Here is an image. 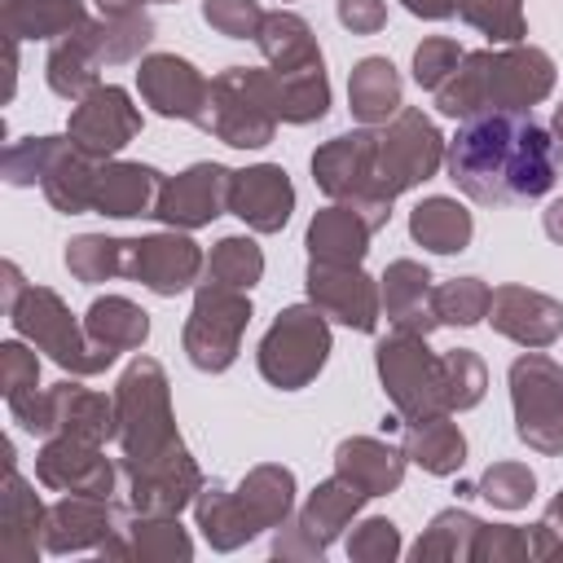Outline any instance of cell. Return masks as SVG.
<instances>
[{"label": "cell", "mask_w": 563, "mask_h": 563, "mask_svg": "<svg viewBox=\"0 0 563 563\" xmlns=\"http://www.w3.org/2000/svg\"><path fill=\"white\" fill-rule=\"evenodd\" d=\"M559 145L550 132L519 110H479L471 114L449 145V176L475 202H515L537 198L554 185Z\"/></svg>", "instance_id": "cell-1"}, {"label": "cell", "mask_w": 563, "mask_h": 563, "mask_svg": "<svg viewBox=\"0 0 563 563\" xmlns=\"http://www.w3.org/2000/svg\"><path fill=\"white\" fill-rule=\"evenodd\" d=\"M413 233L427 238L435 251H457L462 238H466V216H453V207L435 198V202L418 207V216H413Z\"/></svg>", "instance_id": "cell-2"}]
</instances>
